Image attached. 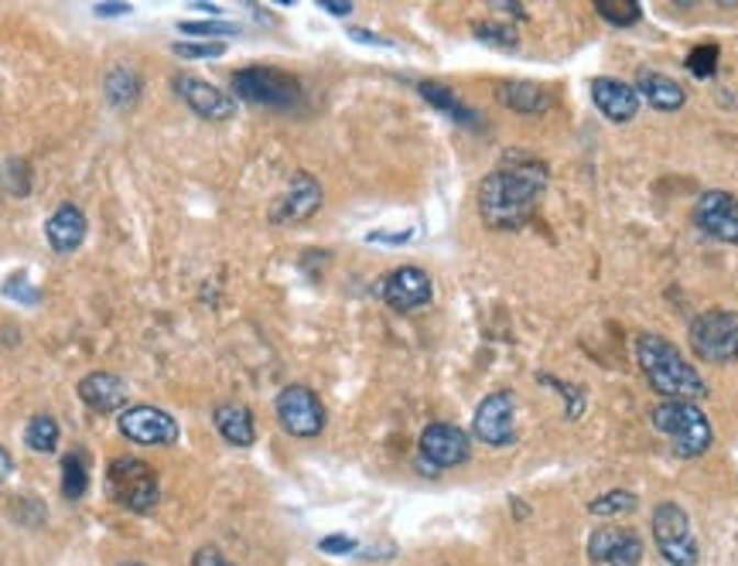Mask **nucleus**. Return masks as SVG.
<instances>
[{
    "label": "nucleus",
    "instance_id": "obj_1",
    "mask_svg": "<svg viewBox=\"0 0 738 566\" xmlns=\"http://www.w3.org/2000/svg\"><path fill=\"white\" fill-rule=\"evenodd\" d=\"M547 188V168L540 161L503 165L479 184V215L489 229L527 226Z\"/></svg>",
    "mask_w": 738,
    "mask_h": 566
},
{
    "label": "nucleus",
    "instance_id": "obj_2",
    "mask_svg": "<svg viewBox=\"0 0 738 566\" xmlns=\"http://www.w3.org/2000/svg\"><path fill=\"white\" fill-rule=\"evenodd\" d=\"M636 362L646 375L650 389H657L663 399H687L697 403L707 396V386L701 380V372L684 359V352L663 335L642 331L636 338Z\"/></svg>",
    "mask_w": 738,
    "mask_h": 566
},
{
    "label": "nucleus",
    "instance_id": "obj_3",
    "mask_svg": "<svg viewBox=\"0 0 738 566\" xmlns=\"http://www.w3.org/2000/svg\"><path fill=\"white\" fill-rule=\"evenodd\" d=\"M650 423L670 440V448L677 457H701L712 451L715 430L712 420L704 417L697 403L687 399H663L650 410Z\"/></svg>",
    "mask_w": 738,
    "mask_h": 566
},
{
    "label": "nucleus",
    "instance_id": "obj_4",
    "mask_svg": "<svg viewBox=\"0 0 738 566\" xmlns=\"http://www.w3.org/2000/svg\"><path fill=\"white\" fill-rule=\"evenodd\" d=\"M691 349L697 359L712 365H728L738 362V314L735 310H704L687 328Z\"/></svg>",
    "mask_w": 738,
    "mask_h": 566
},
{
    "label": "nucleus",
    "instance_id": "obj_5",
    "mask_svg": "<svg viewBox=\"0 0 738 566\" xmlns=\"http://www.w3.org/2000/svg\"><path fill=\"white\" fill-rule=\"evenodd\" d=\"M233 89L243 103L267 106V110H294L301 103V86L294 76L267 66H250L233 76Z\"/></svg>",
    "mask_w": 738,
    "mask_h": 566
},
{
    "label": "nucleus",
    "instance_id": "obj_6",
    "mask_svg": "<svg viewBox=\"0 0 738 566\" xmlns=\"http://www.w3.org/2000/svg\"><path fill=\"white\" fill-rule=\"evenodd\" d=\"M653 540L660 556L670 566H697L701 546L694 536V525H691V516L677 506V501H660L653 509Z\"/></svg>",
    "mask_w": 738,
    "mask_h": 566
},
{
    "label": "nucleus",
    "instance_id": "obj_7",
    "mask_svg": "<svg viewBox=\"0 0 738 566\" xmlns=\"http://www.w3.org/2000/svg\"><path fill=\"white\" fill-rule=\"evenodd\" d=\"M110 491L131 512H150L161 498V485L154 478V471L134 457H116L110 464Z\"/></svg>",
    "mask_w": 738,
    "mask_h": 566
},
{
    "label": "nucleus",
    "instance_id": "obj_8",
    "mask_svg": "<svg viewBox=\"0 0 738 566\" xmlns=\"http://www.w3.org/2000/svg\"><path fill=\"white\" fill-rule=\"evenodd\" d=\"M472 433L476 440L489 448H510L516 444V396L510 389L489 393L472 417Z\"/></svg>",
    "mask_w": 738,
    "mask_h": 566
},
{
    "label": "nucleus",
    "instance_id": "obj_9",
    "mask_svg": "<svg viewBox=\"0 0 738 566\" xmlns=\"http://www.w3.org/2000/svg\"><path fill=\"white\" fill-rule=\"evenodd\" d=\"M273 410H277V420H281V427L291 437L308 440V437H318L325 430V406L308 386L281 389V396H277V403H273Z\"/></svg>",
    "mask_w": 738,
    "mask_h": 566
},
{
    "label": "nucleus",
    "instance_id": "obj_10",
    "mask_svg": "<svg viewBox=\"0 0 738 566\" xmlns=\"http://www.w3.org/2000/svg\"><path fill=\"white\" fill-rule=\"evenodd\" d=\"M417 448H421V467L445 471V467H458L469 461L472 440L455 423H431V427H424Z\"/></svg>",
    "mask_w": 738,
    "mask_h": 566
},
{
    "label": "nucleus",
    "instance_id": "obj_11",
    "mask_svg": "<svg viewBox=\"0 0 738 566\" xmlns=\"http://www.w3.org/2000/svg\"><path fill=\"white\" fill-rule=\"evenodd\" d=\"M120 433L144 448H171L178 440V423L158 406H127L120 414Z\"/></svg>",
    "mask_w": 738,
    "mask_h": 566
},
{
    "label": "nucleus",
    "instance_id": "obj_12",
    "mask_svg": "<svg viewBox=\"0 0 738 566\" xmlns=\"http://www.w3.org/2000/svg\"><path fill=\"white\" fill-rule=\"evenodd\" d=\"M592 566H639L642 540L626 525H599L589 536Z\"/></svg>",
    "mask_w": 738,
    "mask_h": 566
},
{
    "label": "nucleus",
    "instance_id": "obj_13",
    "mask_svg": "<svg viewBox=\"0 0 738 566\" xmlns=\"http://www.w3.org/2000/svg\"><path fill=\"white\" fill-rule=\"evenodd\" d=\"M694 223L704 236L735 246L738 242V199L731 192H704L694 205Z\"/></svg>",
    "mask_w": 738,
    "mask_h": 566
},
{
    "label": "nucleus",
    "instance_id": "obj_14",
    "mask_svg": "<svg viewBox=\"0 0 738 566\" xmlns=\"http://www.w3.org/2000/svg\"><path fill=\"white\" fill-rule=\"evenodd\" d=\"M318 208H322V184L312 174H294L288 192L273 202L270 218L277 226H298V223H308Z\"/></svg>",
    "mask_w": 738,
    "mask_h": 566
},
{
    "label": "nucleus",
    "instance_id": "obj_15",
    "mask_svg": "<svg viewBox=\"0 0 738 566\" xmlns=\"http://www.w3.org/2000/svg\"><path fill=\"white\" fill-rule=\"evenodd\" d=\"M380 297L393 310H417V307L431 304V297H435V287H431V276L421 267H400V270L383 276Z\"/></svg>",
    "mask_w": 738,
    "mask_h": 566
},
{
    "label": "nucleus",
    "instance_id": "obj_16",
    "mask_svg": "<svg viewBox=\"0 0 738 566\" xmlns=\"http://www.w3.org/2000/svg\"><path fill=\"white\" fill-rule=\"evenodd\" d=\"M175 89L178 97L189 103V110L199 113L202 120H230L236 113V100L230 92H223L220 86H212L199 76H178Z\"/></svg>",
    "mask_w": 738,
    "mask_h": 566
},
{
    "label": "nucleus",
    "instance_id": "obj_17",
    "mask_svg": "<svg viewBox=\"0 0 738 566\" xmlns=\"http://www.w3.org/2000/svg\"><path fill=\"white\" fill-rule=\"evenodd\" d=\"M592 103L599 106V113L612 123H629L639 113V92L636 86L612 79V76H599L592 79Z\"/></svg>",
    "mask_w": 738,
    "mask_h": 566
},
{
    "label": "nucleus",
    "instance_id": "obj_18",
    "mask_svg": "<svg viewBox=\"0 0 738 566\" xmlns=\"http://www.w3.org/2000/svg\"><path fill=\"white\" fill-rule=\"evenodd\" d=\"M45 236L55 253H76L86 239V215L76 205H58L48 223H45Z\"/></svg>",
    "mask_w": 738,
    "mask_h": 566
},
{
    "label": "nucleus",
    "instance_id": "obj_19",
    "mask_svg": "<svg viewBox=\"0 0 738 566\" xmlns=\"http://www.w3.org/2000/svg\"><path fill=\"white\" fill-rule=\"evenodd\" d=\"M636 92L639 97L650 103L653 110H660V113H677L684 103H687V92H684V86L677 82V79H670V76H663V72H653V69H642L639 72V79H636Z\"/></svg>",
    "mask_w": 738,
    "mask_h": 566
},
{
    "label": "nucleus",
    "instance_id": "obj_20",
    "mask_svg": "<svg viewBox=\"0 0 738 566\" xmlns=\"http://www.w3.org/2000/svg\"><path fill=\"white\" fill-rule=\"evenodd\" d=\"M79 396L89 410L110 414V410H120L123 399H127V386H123V380L113 372H89L79 383Z\"/></svg>",
    "mask_w": 738,
    "mask_h": 566
},
{
    "label": "nucleus",
    "instance_id": "obj_21",
    "mask_svg": "<svg viewBox=\"0 0 738 566\" xmlns=\"http://www.w3.org/2000/svg\"><path fill=\"white\" fill-rule=\"evenodd\" d=\"M212 423H215V430H220V437L226 440V444H233V448H250L254 437H257V427H254L250 410H246V406H239V403L215 406Z\"/></svg>",
    "mask_w": 738,
    "mask_h": 566
},
{
    "label": "nucleus",
    "instance_id": "obj_22",
    "mask_svg": "<svg viewBox=\"0 0 738 566\" xmlns=\"http://www.w3.org/2000/svg\"><path fill=\"white\" fill-rule=\"evenodd\" d=\"M496 97L503 106L523 116H540L550 110V92L540 82H500Z\"/></svg>",
    "mask_w": 738,
    "mask_h": 566
},
{
    "label": "nucleus",
    "instance_id": "obj_23",
    "mask_svg": "<svg viewBox=\"0 0 738 566\" xmlns=\"http://www.w3.org/2000/svg\"><path fill=\"white\" fill-rule=\"evenodd\" d=\"M417 92H421V97H424L431 106H435V110H441L445 116H451V120H458V123H466V127H476V131L482 127V120L476 116V110L461 103L451 89H445V86H438V82H421Z\"/></svg>",
    "mask_w": 738,
    "mask_h": 566
},
{
    "label": "nucleus",
    "instance_id": "obj_24",
    "mask_svg": "<svg viewBox=\"0 0 738 566\" xmlns=\"http://www.w3.org/2000/svg\"><path fill=\"white\" fill-rule=\"evenodd\" d=\"M137 97H141V76L131 66L110 69V76H107V100L123 110V106H134Z\"/></svg>",
    "mask_w": 738,
    "mask_h": 566
},
{
    "label": "nucleus",
    "instance_id": "obj_25",
    "mask_svg": "<svg viewBox=\"0 0 738 566\" xmlns=\"http://www.w3.org/2000/svg\"><path fill=\"white\" fill-rule=\"evenodd\" d=\"M24 444L35 454H52L58 448V420L48 417V414L31 417L27 427H24Z\"/></svg>",
    "mask_w": 738,
    "mask_h": 566
},
{
    "label": "nucleus",
    "instance_id": "obj_26",
    "mask_svg": "<svg viewBox=\"0 0 738 566\" xmlns=\"http://www.w3.org/2000/svg\"><path fill=\"white\" fill-rule=\"evenodd\" d=\"M89 488V467L82 454H66L62 457V495L66 498H82Z\"/></svg>",
    "mask_w": 738,
    "mask_h": 566
},
{
    "label": "nucleus",
    "instance_id": "obj_27",
    "mask_svg": "<svg viewBox=\"0 0 738 566\" xmlns=\"http://www.w3.org/2000/svg\"><path fill=\"white\" fill-rule=\"evenodd\" d=\"M639 506V498H636V491H626V488H612V491H605V495H599V498H592V506H589V512L592 516H623V512H633Z\"/></svg>",
    "mask_w": 738,
    "mask_h": 566
},
{
    "label": "nucleus",
    "instance_id": "obj_28",
    "mask_svg": "<svg viewBox=\"0 0 738 566\" xmlns=\"http://www.w3.org/2000/svg\"><path fill=\"white\" fill-rule=\"evenodd\" d=\"M595 11L605 24H615V27H633L642 18V8L636 0H602V4H595Z\"/></svg>",
    "mask_w": 738,
    "mask_h": 566
},
{
    "label": "nucleus",
    "instance_id": "obj_29",
    "mask_svg": "<svg viewBox=\"0 0 738 566\" xmlns=\"http://www.w3.org/2000/svg\"><path fill=\"white\" fill-rule=\"evenodd\" d=\"M684 66L697 79H712L718 72V45H697V48H691V55L684 58Z\"/></svg>",
    "mask_w": 738,
    "mask_h": 566
},
{
    "label": "nucleus",
    "instance_id": "obj_30",
    "mask_svg": "<svg viewBox=\"0 0 738 566\" xmlns=\"http://www.w3.org/2000/svg\"><path fill=\"white\" fill-rule=\"evenodd\" d=\"M178 27L185 31V35L209 38V42H215V38H233V35H239V27H236V24H230V21H181Z\"/></svg>",
    "mask_w": 738,
    "mask_h": 566
},
{
    "label": "nucleus",
    "instance_id": "obj_31",
    "mask_svg": "<svg viewBox=\"0 0 738 566\" xmlns=\"http://www.w3.org/2000/svg\"><path fill=\"white\" fill-rule=\"evenodd\" d=\"M476 35L489 45H500V48H516V42H519V35L510 24H492V21L476 24Z\"/></svg>",
    "mask_w": 738,
    "mask_h": 566
},
{
    "label": "nucleus",
    "instance_id": "obj_32",
    "mask_svg": "<svg viewBox=\"0 0 738 566\" xmlns=\"http://www.w3.org/2000/svg\"><path fill=\"white\" fill-rule=\"evenodd\" d=\"M540 383H550L554 389H558V393L568 399V420H578V417L584 414V393H581L578 386L558 380V375H544V372H540Z\"/></svg>",
    "mask_w": 738,
    "mask_h": 566
},
{
    "label": "nucleus",
    "instance_id": "obj_33",
    "mask_svg": "<svg viewBox=\"0 0 738 566\" xmlns=\"http://www.w3.org/2000/svg\"><path fill=\"white\" fill-rule=\"evenodd\" d=\"M223 52V42H175V55L181 58H220Z\"/></svg>",
    "mask_w": 738,
    "mask_h": 566
},
{
    "label": "nucleus",
    "instance_id": "obj_34",
    "mask_svg": "<svg viewBox=\"0 0 738 566\" xmlns=\"http://www.w3.org/2000/svg\"><path fill=\"white\" fill-rule=\"evenodd\" d=\"M4 294H8V297H18V301H24V304H38V291L31 287L24 273H14V276L4 283Z\"/></svg>",
    "mask_w": 738,
    "mask_h": 566
},
{
    "label": "nucleus",
    "instance_id": "obj_35",
    "mask_svg": "<svg viewBox=\"0 0 738 566\" xmlns=\"http://www.w3.org/2000/svg\"><path fill=\"white\" fill-rule=\"evenodd\" d=\"M318 550H322V553H332V556H346V553L359 550V543H356L353 536H325V540L318 543Z\"/></svg>",
    "mask_w": 738,
    "mask_h": 566
},
{
    "label": "nucleus",
    "instance_id": "obj_36",
    "mask_svg": "<svg viewBox=\"0 0 738 566\" xmlns=\"http://www.w3.org/2000/svg\"><path fill=\"white\" fill-rule=\"evenodd\" d=\"M192 566H233V563L220 550H215V546H202V550H195Z\"/></svg>",
    "mask_w": 738,
    "mask_h": 566
},
{
    "label": "nucleus",
    "instance_id": "obj_37",
    "mask_svg": "<svg viewBox=\"0 0 738 566\" xmlns=\"http://www.w3.org/2000/svg\"><path fill=\"white\" fill-rule=\"evenodd\" d=\"M349 35H353L356 42H366V45H383V48H390V42H387V38H380V35H369L366 27H353Z\"/></svg>",
    "mask_w": 738,
    "mask_h": 566
},
{
    "label": "nucleus",
    "instance_id": "obj_38",
    "mask_svg": "<svg viewBox=\"0 0 738 566\" xmlns=\"http://www.w3.org/2000/svg\"><path fill=\"white\" fill-rule=\"evenodd\" d=\"M100 18H116V14H131V4H120V0H110V4H100L97 8Z\"/></svg>",
    "mask_w": 738,
    "mask_h": 566
},
{
    "label": "nucleus",
    "instance_id": "obj_39",
    "mask_svg": "<svg viewBox=\"0 0 738 566\" xmlns=\"http://www.w3.org/2000/svg\"><path fill=\"white\" fill-rule=\"evenodd\" d=\"M11 471H14V457L8 454L4 444H0V485H4V482L11 478Z\"/></svg>",
    "mask_w": 738,
    "mask_h": 566
},
{
    "label": "nucleus",
    "instance_id": "obj_40",
    "mask_svg": "<svg viewBox=\"0 0 738 566\" xmlns=\"http://www.w3.org/2000/svg\"><path fill=\"white\" fill-rule=\"evenodd\" d=\"M322 11H328V14H338V18H343V14H349V11H353V4H349V0H322Z\"/></svg>",
    "mask_w": 738,
    "mask_h": 566
},
{
    "label": "nucleus",
    "instance_id": "obj_41",
    "mask_svg": "<svg viewBox=\"0 0 738 566\" xmlns=\"http://www.w3.org/2000/svg\"><path fill=\"white\" fill-rule=\"evenodd\" d=\"M369 239H373V242H407L411 233H373Z\"/></svg>",
    "mask_w": 738,
    "mask_h": 566
},
{
    "label": "nucleus",
    "instance_id": "obj_42",
    "mask_svg": "<svg viewBox=\"0 0 738 566\" xmlns=\"http://www.w3.org/2000/svg\"><path fill=\"white\" fill-rule=\"evenodd\" d=\"M120 566H144V563H120Z\"/></svg>",
    "mask_w": 738,
    "mask_h": 566
}]
</instances>
